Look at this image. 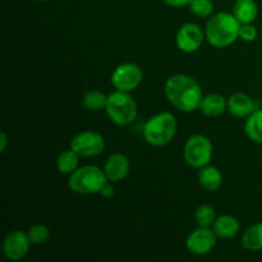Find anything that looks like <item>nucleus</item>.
I'll list each match as a JSON object with an SVG mask.
<instances>
[{"label":"nucleus","mask_w":262,"mask_h":262,"mask_svg":"<svg viewBox=\"0 0 262 262\" xmlns=\"http://www.w3.org/2000/svg\"><path fill=\"white\" fill-rule=\"evenodd\" d=\"M164 94L176 109L192 113L200 109L202 101V89L199 82L187 74H174L166 79Z\"/></svg>","instance_id":"1"},{"label":"nucleus","mask_w":262,"mask_h":262,"mask_svg":"<svg viewBox=\"0 0 262 262\" xmlns=\"http://www.w3.org/2000/svg\"><path fill=\"white\" fill-rule=\"evenodd\" d=\"M241 23L233 13L219 12L211 15L205 27L207 42L217 49H224L239 38Z\"/></svg>","instance_id":"2"},{"label":"nucleus","mask_w":262,"mask_h":262,"mask_svg":"<svg viewBox=\"0 0 262 262\" xmlns=\"http://www.w3.org/2000/svg\"><path fill=\"white\" fill-rule=\"evenodd\" d=\"M177 119L171 113H158L145 123L143 137L148 145L154 147H163L173 141L177 133Z\"/></svg>","instance_id":"3"},{"label":"nucleus","mask_w":262,"mask_h":262,"mask_svg":"<svg viewBox=\"0 0 262 262\" xmlns=\"http://www.w3.org/2000/svg\"><path fill=\"white\" fill-rule=\"evenodd\" d=\"M107 182L104 169L96 165H84L69 176L68 187L77 194H96L101 192Z\"/></svg>","instance_id":"4"},{"label":"nucleus","mask_w":262,"mask_h":262,"mask_svg":"<svg viewBox=\"0 0 262 262\" xmlns=\"http://www.w3.org/2000/svg\"><path fill=\"white\" fill-rule=\"evenodd\" d=\"M107 117L117 125H129L137 118V104L129 92L114 91L107 95L106 107H105Z\"/></svg>","instance_id":"5"},{"label":"nucleus","mask_w":262,"mask_h":262,"mask_svg":"<svg viewBox=\"0 0 262 262\" xmlns=\"http://www.w3.org/2000/svg\"><path fill=\"white\" fill-rule=\"evenodd\" d=\"M212 143L204 135H193L187 140L183 147L184 161L193 169H201L209 165L212 159Z\"/></svg>","instance_id":"6"},{"label":"nucleus","mask_w":262,"mask_h":262,"mask_svg":"<svg viewBox=\"0 0 262 262\" xmlns=\"http://www.w3.org/2000/svg\"><path fill=\"white\" fill-rule=\"evenodd\" d=\"M143 72L136 63L119 64L112 73V84L115 90L123 92H132L142 83Z\"/></svg>","instance_id":"7"},{"label":"nucleus","mask_w":262,"mask_h":262,"mask_svg":"<svg viewBox=\"0 0 262 262\" xmlns=\"http://www.w3.org/2000/svg\"><path fill=\"white\" fill-rule=\"evenodd\" d=\"M71 148L82 158L97 156L104 151L105 140L102 135L94 130H83L71 141Z\"/></svg>","instance_id":"8"},{"label":"nucleus","mask_w":262,"mask_h":262,"mask_svg":"<svg viewBox=\"0 0 262 262\" xmlns=\"http://www.w3.org/2000/svg\"><path fill=\"white\" fill-rule=\"evenodd\" d=\"M217 235L210 227H199L189 233L186 239V247L191 253L197 256H205L216 246Z\"/></svg>","instance_id":"9"},{"label":"nucleus","mask_w":262,"mask_h":262,"mask_svg":"<svg viewBox=\"0 0 262 262\" xmlns=\"http://www.w3.org/2000/svg\"><path fill=\"white\" fill-rule=\"evenodd\" d=\"M205 32L197 23H184L181 26L176 36V43L183 53H194L202 46L205 40Z\"/></svg>","instance_id":"10"},{"label":"nucleus","mask_w":262,"mask_h":262,"mask_svg":"<svg viewBox=\"0 0 262 262\" xmlns=\"http://www.w3.org/2000/svg\"><path fill=\"white\" fill-rule=\"evenodd\" d=\"M31 247L27 232L12 230L8 233L3 242V253L10 261H19L28 253Z\"/></svg>","instance_id":"11"},{"label":"nucleus","mask_w":262,"mask_h":262,"mask_svg":"<svg viewBox=\"0 0 262 262\" xmlns=\"http://www.w3.org/2000/svg\"><path fill=\"white\" fill-rule=\"evenodd\" d=\"M129 170V159L119 152L110 155L104 165L105 176H106L107 181L112 183H118V182L123 181L128 176Z\"/></svg>","instance_id":"12"},{"label":"nucleus","mask_w":262,"mask_h":262,"mask_svg":"<svg viewBox=\"0 0 262 262\" xmlns=\"http://www.w3.org/2000/svg\"><path fill=\"white\" fill-rule=\"evenodd\" d=\"M228 110L237 118H248L256 110L255 101L243 92H235L228 99Z\"/></svg>","instance_id":"13"},{"label":"nucleus","mask_w":262,"mask_h":262,"mask_svg":"<svg viewBox=\"0 0 262 262\" xmlns=\"http://www.w3.org/2000/svg\"><path fill=\"white\" fill-rule=\"evenodd\" d=\"M215 234L222 239H232L238 234L241 229V224L237 217L232 215H220L216 217L212 225Z\"/></svg>","instance_id":"14"},{"label":"nucleus","mask_w":262,"mask_h":262,"mask_svg":"<svg viewBox=\"0 0 262 262\" xmlns=\"http://www.w3.org/2000/svg\"><path fill=\"white\" fill-rule=\"evenodd\" d=\"M228 109V100L220 94H209L202 97L200 110L206 117H219Z\"/></svg>","instance_id":"15"},{"label":"nucleus","mask_w":262,"mask_h":262,"mask_svg":"<svg viewBox=\"0 0 262 262\" xmlns=\"http://www.w3.org/2000/svg\"><path fill=\"white\" fill-rule=\"evenodd\" d=\"M199 183L206 191H217L223 184L222 171L212 165H206L199 169Z\"/></svg>","instance_id":"16"},{"label":"nucleus","mask_w":262,"mask_h":262,"mask_svg":"<svg viewBox=\"0 0 262 262\" xmlns=\"http://www.w3.org/2000/svg\"><path fill=\"white\" fill-rule=\"evenodd\" d=\"M232 13L239 20L241 25L252 23L258 14L257 3L255 0H235Z\"/></svg>","instance_id":"17"},{"label":"nucleus","mask_w":262,"mask_h":262,"mask_svg":"<svg viewBox=\"0 0 262 262\" xmlns=\"http://www.w3.org/2000/svg\"><path fill=\"white\" fill-rule=\"evenodd\" d=\"M242 246L248 251L262 250V223H256L242 234Z\"/></svg>","instance_id":"18"},{"label":"nucleus","mask_w":262,"mask_h":262,"mask_svg":"<svg viewBox=\"0 0 262 262\" xmlns=\"http://www.w3.org/2000/svg\"><path fill=\"white\" fill-rule=\"evenodd\" d=\"M245 133L252 142L262 143V110L256 109L247 118L245 124Z\"/></svg>","instance_id":"19"},{"label":"nucleus","mask_w":262,"mask_h":262,"mask_svg":"<svg viewBox=\"0 0 262 262\" xmlns=\"http://www.w3.org/2000/svg\"><path fill=\"white\" fill-rule=\"evenodd\" d=\"M79 158L81 156L76 151L72 150V148L59 154L58 159H56V168H58L59 173L71 176L76 169H78Z\"/></svg>","instance_id":"20"},{"label":"nucleus","mask_w":262,"mask_h":262,"mask_svg":"<svg viewBox=\"0 0 262 262\" xmlns=\"http://www.w3.org/2000/svg\"><path fill=\"white\" fill-rule=\"evenodd\" d=\"M107 102V95L99 90H91L82 97V104L90 112H101L105 110Z\"/></svg>","instance_id":"21"},{"label":"nucleus","mask_w":262,"mask_h":262,"mask_svg":"<svg viewBox=\"0 0 262 262\" xmlns=\"http://www.w3.org/2000/svg\"><path fill=\"white\" fill-rule=\"evenodd\" d=\"M216 217V211L210 205H201L197 207L196 212H194V220L199 227H211L214 225Z\"/></svg>","instance_id":"22"},{"label":"nucleus","mask_w":262,"mask_h":262,"mask_svg":"<svg viewBox=\"0 0 262 262\" xmlns=\"http://www.w3.org/2000/svg\"><path fill=\"white\" fill-rule=\"evenodd\" d=\"M50 229L45 224H35L27 230L30 242L33 246H41L46 243L50 238Z\"/></svg>","instance_id":"23"},{"label":"nucleus","mask_w":262,"mask_h":262,"mask_svg":"<svg viewBox=\"0 0 262 262\" xmlns=\"http://www.w3.org/2000/svg\"><path fill=\"white\" fill-rule=\"evenodd\" d=\"M189 10L192 14L200 18L211 17L214 13V3L212 0H192L189 3Z\"/></svg>","instance_id":"24"},{"label":"nucleus","mask_w":262,"mask_h":262,"mask_svg":"<svg viewBox=\"0 0 262 262\" xmlns=\"http://www.w3.org/2000/svg\"><path fill=\"white\" fill-rule=\"evenodd\" d=\"M257 28L252 23H245L241 25L239 28V38L245 42H252L257 37Z\"/></svg>","instance_id":"25"},{"label":"nucleus","mask_w":262,"mask_h":262,"mask_svg":"<svg viewBox=\"0 0 262 262\" xmlns=\"http://www.w3.org/2000/svg\"><path fill=\"white\" fill-rule=\"evenodd\" d=\"M100 194H101L102 197H105V199H112V197L114 196V187L112 186V182H107V183L105 184L104 188L100 192Z\"/></svg>","instance_id":"26"},{"label":"nucleus","mask_w":262,"mask_h":262,"mask_svg":"<svg viewBox=\"0 0 262 262\" xmlns=\"http://www.w3.org/2000/svg\"><path fill=\"white\" fill-rule=\"evenodd\" d=\"M166 5L169 7H173V8H182V7H186V5H189V3L192 0H163Z\"/></svg>","instance_id":"27"},{"label":"nucleus","mask_w":262,"mask_h":262,"mask_svg":"<svg viewBox=\"0 0 262 262\" xmlns=\"http://www.w3.org/2000/svg\"><path fill=\"white\" fill-rule=\"evenodd\" d=\"M7 145H8L7 133L3 130V132L0 133V152H4L5 148H7Z\"/></svg>","instance_id":"28"},{"label":"nucleus","mask_w":262,"mask_h":262,"mask_svg":"<svg viewBox=\"0 0 262 262\" xmlns=\"http://www.w3.org/2000/svg\"><path fill=\"white\" fill-rule=\"evenodd\" d=\"M37 2H41V3H43V2H46V0H37Z\"/></svg>","instance_id":"29"}]
</instances>
